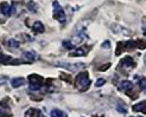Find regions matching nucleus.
<instances>
[{
    "instance_id": "nucleus-17",
    "label": "nucleus",
    "mask_w": 146,
    "mask_h": 117,
    "mask_svg": "<svg viewBox=\"0 0 146 117\" xmlns=\"http://www.w3.org/2000/svg\"><path fill=\"white\" fill-rule=\"evenodd\" d=\"M87 50L84 49V47H80V49H77L74 53H71L70 56H72V57H81V56H87Z\"/></svg>"
},
{
    "instance_id": "nucleus-5",
    "label": "nucleus",
    "mask_w": 146,
    "mask_h": 117,
    "mask_svg": "<svg viewBox=\"0 0 146 117\" xmlns=\"http://www.w3.org/2000/svg\"><path fill=\"white\" fill-rule=\"evenodd\" d=\"M112 30L114 33L116 34H122V35H129L131 34V31L128 28H125L123 26L119 25V24H115V25H112Z\"/></svg>"
},
{
    "instance_id": "nucleus-21",
    "label": "nucleus",
    "mask_w": 146,
    "mask_h": 117,
    "mask_svg": "<svg viewBox=\"0 0 146 117\" xmlns=\"http://www.w3.org/2000/svg\"><path fill=\"white\" fill-rule=\"evenodd\" d=\"M106 83V79H104V78H99L98 80H96V83H95V86H102V85H104Z\"/></svg>"
},
{
    "instance_id": "nucleus-23",
    "label": "nucleus",
    "mask_w": 146,
    "mask_h": 117,
    "mask_svg": "<svg viewBox=\"0 0 146 117\" xmlns=\"http://www.w3.org/2000/svg\"><path fill=\"white\" fill-rule=\"evenodd\" d=\"M144 62L146 63V55H145V57H144Z\"/></svg>"
},
{
    "instance_id": "nucleus-13",
    "label": "nucleus",
    "mask_w": 146,
    "mask_h": 117,
    "mask_svg": "<svg viewBox=\"0 0 146 117\" xmlns=\"http://www.w3.org/2000/svg\"><path fill=\"white\" fill-rule=\"evenodd\" d=\"M11 63H13V58L11 56L0 53V64H11Z\"/></svg>"
},
{
    "instance_id": "nucleus-2",
    "label": "nucleus",
    "mask_w": 146,
    "mask_h": 117,
    "mask_svg": "<svg viewBox=\"0 0 146 117\" xmlns=\"http://www.w3.org/2000/svg\"><path fill=\"white\" fill-rule=\"evenodd\" d=\"M54 18L62 24L67 21V14H65L64 10L62 9V6L58 1H54Z\"/></svg>"
},
{
    "instance_id": "nucleus-15",
    "label": "nucleus",
    "mask_w": 146,
    "mask_h": 117,
    "mask_svg": "<svg viewBox=\"0 0 146 117\" xmlns=\"http://www.w3.org/2000/svg\"><path fill=\"white\" fill-rule=\"evenodd\" d=\"M50 116L51 117H68L67 114L63 112L62 110H60V109H54V110H51Z\"/></svg>"
},
{
    "instance_id": "nucleus-25",
    "label": "nucleus",
    "mask_w": 146,
    "mask_h": 117,
    "mask_svg": "<svg viewBox=\"0 0 146 117\" xmlns=\"http://www.w3.org/2000/svg\"><path fill=\"white\" fill-rule=\"evenodd\" d=\"M132 117H133V116H132ZM138 117H140V116H138Z\"/></svg>"
},
{
    "instance_id": "nucleus-6",
    "label": "nucleus",
    "mask_w": 146,
    "mask_h": 117,
    "mask_svg": "<svg viewBox=\"0 0 146 117\" xmlns=\"http://www.w3.org/2000/svg\"><path fill=\"white\" fill-rule=\"evenodd\" d=\"M121 66H123V69H125V70L129 71L131 69H133L135 66V63L133 62V59L131 57H125L121 60Z\"/></svg>"
},
{
    "instance_id": "nucleus-22",
    "label": "nucleus",
    "mask_w": 146,
    "mask_h": 117,
    "mask_svg": "<svg viewBox=\"0 0 146 117\" xmlns=\"http://www.w3.org/2000/svg\"><path fill=\"white\" fill-rule=\"evenodd\" d=\"M27 7H29V9H31L32 11H36V6H35V3H33V1L29 3V4H27Z\"/></svg>"
},
{
    "instance_id": "nucleus-20",
    "label": "nucleus",
    "mask_w": 146,
    "mask_h": 117,
    "mask_svg": "<svg viewBox=\"0 0 146 117\" xmlns=\"http://www.w3.org/2000/svg\"><path fill=\"white\" fill-rule=\"evenodd\" d=\"M139 83H140L141 89H143V90H145V92H146V78H145V77H144V78H140Z\"/></svg>"
},
{
    "instance_id": "nucleus-4",
    "label": "nucleus",
    "mask_w": 146,
    "mask_h": 117,
    "mask_svg": "<svg viewBox=\"0 0 146 117\" xmlns=\"http://www.w3.org/2000/svg\"><path fill=\"white\" fill-rule=\"evenodd\" d=\"M29 82H30V90L37 91L42 87L43 83H44V79L38 75H31L29 76Z\"/></svg>"
},
{
    "instance_id": "nucleus-11",
    "label": "nucleus",
    "mask_w": 146,
    "mask_h": 117,
    "mask_svg": "<svg viewBox=\"0 0 146 117\" xmlns=\"http://www.w3.org/2000/svg\"><path fill=\"white\" fill-rule=\"evenodd\" d=\"M32 31L35 33H43L45 31V28H44V25H43L40 21H36V23L32 25Z\"/></svg>"
},
{
    "instance_id": "nucleus-9",
    "label": "nucleus",
    "mask_w": 146,
    "mask_h": 117,
    "mask_svg": "<svg viewBox=\"0 0 146 117\" xmlns=\"http://www.w3.org/2000/svg\"><path fill=\"white\" fill-rule=\"evenodd\" d=\"M132 110L135 112H141L146 115V101H141L132 106Z\"/></svg>"
},
{
    "instance_id": "nucleus-12",
    "label": "nucleus",
    "mask_w": 146,
    "mask_h": 117,
    "mask_svg": "<svg viewBox=\"0 0 146 117\" xmlns=\"http://www.w3.org/2000/svg\"><path fill=\"white\" fill-rule=\"evenodd\" d=\"M25 83H26V82H25V79H24L23 77H17V78H13V79L11 80V84H12L13 87L23 86Z\"/></svg>"
},
{
    "instance_id": "nucleus-3",
    "label": "nucleus",
    "mask_w": 146,
    "mask_h": 117,
    "mask_svg": "<svg viewBox=\"0 0 146 117\" xmlns=\"http://www.w3.org/2000/svg\"><path fill=\"white\" fill-rule=\"evenodd\" d=\"M56 66H60V68H63L68 71H71V72H75V71H80L81 69L84 68V64H81V63H67V62H57L55 63Z\"/></svg>"
},
{
    "instance_id": "nucleus-16",
    "label": "nucleus",
    "mask_w": 146,
    "mask_h": 117,
    "mask_svg": "<svg viewBox=\"0 0 146 117\" xmlns=\"http://www.w3.org/2000/svg\"><path fill=\"white\" fill-rule=\"evenodd\" d=\"M25 117H40V112L39 110H36V109H30L25 112Z\"/></svg>"
},
{
    "instance_id": "nucleus-7",
    "label": "nucleus",
    "mask_w": 146,
    "mask_h": 117,
    "mask_svg": "<svg viewBox=\"0 0 146 117\" xmlns=\"http://www.w3.org/2000/svg\"><path fill=\"white\" fill-rule=\"evenodd\" d=\"M133 87H134V85H133V83L131 82V80H122V83L120 84V89L123 92L128 93V95H129L131 91L133 90Z\"/></svg>"
},
{
    "instance_id": "nucleus-8",
    "label": "nucleus",
    "mask_w": 146,
    "mask_h": 117,
    "mask_svg": "<svg viewBox=\"0 0 146 117\" xmlns=\"http://www.w3.org/2000/svg\"><path fill=\"white\" fill-rule=\"evenodd\" d=\"M0 105H1V108H0V117H11L12 116L11 109L6 104V101H4V103H1Z\"/></svg>"
},
{
    "instance_id": "nucleus-19",
    "label": "nucleus",
    "mask_w": 146,
    "mask_h": 117,
    "mask_svg": "<svg viewBox=\"0 0 146 117\" xmlns=\"http://www.w3.org/2000/svg\"><path fill=\"white\" fill-rule=\"evenodd\" d=\"M63 46H64L65 49L71 50V49H74V47H75V44H74V43H71L70 40H65V41H63Z\"/></svg>"
},
{
    "instance_id": "nucleus-14",
    "label": "nucleus",
    "mask_w": 146,
    "mask_h": 117,
    "mask_svg": "<svg viewBox=\"0 0 146 117\" xmlns=\"http://www.w3.org/2000/svg\"><path fill=\"white\" fill-rule=\"evenodd\" d=\"M6 46L10 49H18L20 46V43L17 41L16 39H9L6 41Z\"/></svg>"
},
{
    "instance_id": "nucleus-24",
    "label": "nucleus",
    "mask_w": 146,
    "mask_h": 117,
    "mask_svg": "<svg viewBox=\"0 0 146 117\" xmlns=\"http://www.w3.org/2000/svg\"><path fill=\"white\" fill-rule=\"evenodd\" d=\"M144 33H145V35H146V31H144Z\"/></svg>"
},
{
    "instance_id": "nucleus-10",
    "label": "nucleus",
    "mask_w": 146,
    "mask_h": 117,
    "mask_svg": "<svg viewBox=\"0 0 146 117\" xmlns=\"http://www.w3.org/2000/svg\"><path fill=\"white\" fill-rule=\"evenodd\" d=\"M0 12H1L4 16L9 17V16H11V14H12V6L9 5L7 3L0 4Z\"/></svg>"
},
{
    "instance_id": "nucleus-1",
    "label": "nucleus",
    "mask_w": 146,
    "mask_h": 117,
    "mask_svg": "<svg viewBox=\"0 0 146 117\" xmlns=\"http://www.w3.org/2000/svg\"><path fill=\"white\" fill-rule=\"evenodd\" d=\"M76 86L78 87L81 91H86L89 89L90 86V79L88 77V74L84 72H80L76 77Z\"/></svg>"
},
{
    "instance_id": "nucleus-18",
    "label": "nucleus",
    "mask_w": 146,
    "mask_h": 117,
    "mask_svg": "<svg viewBox=\"0 0 146 117\" xmlns=\"http://www.w3.org/2000/svg\"><path fill=\"white\" fill-rule=\"evenodd\" d=\"M24 57L26 58L27 60H30V62H32L33 59H35V57H36V55H35V52L33 51H31V52H29V51H26V52H24Z\"/></svg>"
}]
</instances>
